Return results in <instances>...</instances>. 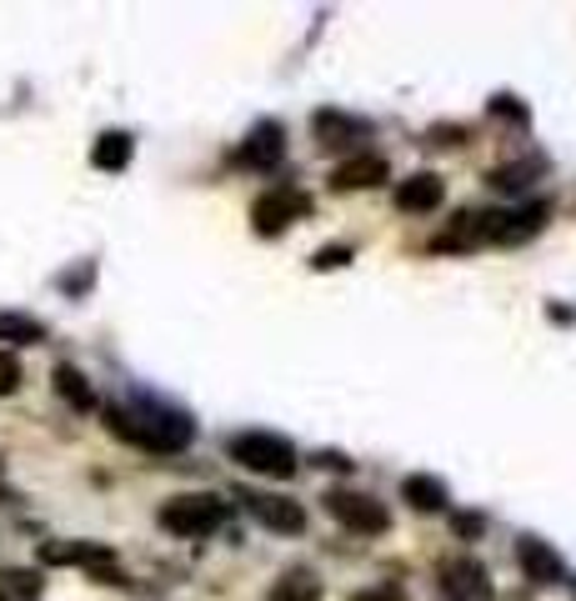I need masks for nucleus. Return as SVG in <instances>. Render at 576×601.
<instances>
[{"instance_id":"obj_7","label":"nucleus","mask_w":576,"mask_h":601,"mask_svg":"<svg viewBox=\"0 0 576 601\" xmlns=\"http://www.w3.org/2000/svg\"><path fill=\"white\" fill-rule=\"evenodd\" d=\"M436 581H441V597L447 601H492L496 587H492V571H486L476 556H447L436 566Z\"/></svg>"},{"instance_id":"obj_14","label":"nucleus","mask_w":576,"mask_h":601,"mask_svg":"<svg viewBox=\"0 0 576 601\" xmlns=\"http://www.w3.org/2000/svg\"><path fill=\"white\" fill-rule=\"evenodd\" d=\"M50 386H56V396L66 401L71 412H95V406H101V396H95V386L85 381V371L71 361H60L56 371H50Z\"/></svg>"},{"instance_id":"obj_23","label":"nucleus","mask_w":576,"mask_h":601,"mask_svg":"<svg viewBox=\"0 0 576 601\" xmlns=\"http://www.w3.org/2000/svg\"><path fill=\"white\" fill-rule=\"evenodd\" d=\"M21 361H15V351H5V346H0V396H15V391H21Z\"/></svg>"},{"instance_id":"obj_20","label":"nucleus","mask_w":576,"mask_h":601,"mask_svg":"<svg viewBox=\"0 0 576 601\" xmlns=\"http://www.w3.org/2000/svg\"><path fill=\"white\" fill-rule=\"evenodd\" d=\"M541 176V155H531V161H517V165H502V171H492V186L496 190H511V196H517V190H527L531 181Z\"/></svg>"},{"instance_id":"obj_17","label":"nucleus","mask_w":576,"mask_h":601,"mask_svg":"<svg viewBox=\"0 0 576 601\" xmlns=\"http://www.w3.org/2000/svg\"><path fill=\"white\" fill-rule=\"evenodd\" d=\"M130 155H136V141H130V130H101L95 136V146H91V165L95 171H126L130 165Z\"/></svg>"},{"instance_id":"obj_26","label":"nucleus","mask_w":576,"mask_h":601,"mask_svg":"<svg viewBox=\"0 0 576 601\" xmlns=\"http://www.w3.org/2000/svg\"><path fill=\"white\" fill-rule=\"evenodd\" d=\"M482 527L486 521L476 517V511H457V517H451V531H457V536H482Z\"/></svg>"},{"instance_id":"obj_22","label":"nucleus","mask_w":576,"mask_h":601,"mask_svg":"<svg viewBox=\"0 0 576 601\" xmlns=\"http://www.w3.org/2000/svg\"><path fill=\"white\" fill-rule=\"evenodd\" d=\"M356 251L346 246V241H331V246H321L316 256H311V271H342V266H352Z\"/></svg>"},{"instance_id":"obj_27","label":"nucleus","mask_w":576,"mask_h":601,"mask_svg":"<svg viewBox=\"0 0 576 601\" xmlns=\"http://www.w3.org/2000/svg\"><path fill=\"white\" fill-rule=\"evenodd\" d=\"M352 601H406V591H401L396 581H381V587L361 591V597H352Z\"/></svg>"},{"instance_id":"obj_12","label":"nucleus","mask_w":576,"mask_h":601,"mask_svg":"<svg viewBox=\"0 0 576 601\" xmlns=\"http://www.w3.org/2000/svg\"><path fill=\"white\" fill-rule=\"evenodd\" d=\"M517 562H521V571H527V581H537V587H556V581H566L562 552L546 546L541 536H517Z\"/></svg>"},{"instance_id":"obj_5","label":"nucleus","mask_w":576,"mask_h":601,"mask_svg":"<svg viewBox=\"0 0 576 601\" xmlns=\"http://www.w3.org/2000/svg\"><path fill=\"white\" fill-rule=\"evenodd\" d=\"M311 216V196L301 186H270L266 196L251 200V231L256 236H281L286 226L307 221Z\"/></svg>"},{"instance_id":"obj_1","label":"nucleus","mask_w":576,"mask_h":601,"mask_svg":"<svg viewBox=\"0 0 576 601\" xmlns=\"http://www.w3.org/2000/svg\"><path fill=\"white\" fill-rule=\"evenodd\" d=\"M106 426L120 441H130L141 451H161V456L186 451L196 441V421L181 406H171L161 396H141V391L130 396V406H106Z\"/></svg>"},{"instance_id":"obj_15","label":"nucleus","mask_w":576,"mask_h":601,"mask_svg":"<svg viewBox=\"0 0 576 601\" xmlns=\"http://www.w3.org/2000/svg\"><path fill=\"white\" fill-rule=\"evenodd\" d=\"M356 136H366V120L346 116V111H331V106L316 111V146L321 151H346Z\"/></svg>"},{"instance_id":"obj_11","label":"nucleus","mask_w":576,"mask_h":601,"mask_svg":"<svg viewBox=\"0 0 576 601\" xmlns=\"http://www.w3.org/2000/svg\"><path fill=\"white\" fill-rule=\"evenodd\" d=\"M391 181V161L381 151H356L346 155L336 171H331V190H371V186H387Z\"/></svg>"},{"instance_id":"obj_28","label":"nucleus","mask_w":576,"mask_h":601,"mask_svg":"<svg viewBox=\"0 0 576 601\" xmlns=\"http://www.w3.org/2000/svg\"><path fill=\"white\" fill-rule=\"evenodd\" d=\"M316 461H321V466H331V472H352V461H346L342 451H321Z\"/></svg>"},{"instance_id":"obj_18","label":"nucleus","mask_w":576,"mask_h":601,"mask_svg":"<svg viewBox=\"0 0 576 601\" xmlns=\"http://www.w3.org/2000/svg\"><path fill=\"white\" fill-rule=\"evenodd\" d=\"M401 501H406L412 511H447L451 492H447V482H441V476L416 472V476H406V482H401Z\"/></svg>"},{"instance_id":"obj_10","label":"nucleus","mask_w":576,"mask_h":601,"mask_svg":"<svg viewBox=\"0 0 576 601\" xmlns=\"http://www.w3.org/2000/svg\"><path fill=\"white\" fill-rule=\"evenodd\" d=\"M391 200H396L401 216H431L447 200V181L436 176V171H412L406 181L391 186Z\"/></svg>"},{"instance_id":"obj_4","label":"nucleus","mask_w":576,"mask_h":601,"mask_svg":"<svg viewBox=\"0 0 576 601\" xmlns=\"http://www.w3.org/2000/svg\"><path fill=\"white\" fill-rule=\"evenodd\" d=\"M546 226V200H527V206H502V211H476V241L492 246H521Z\"/></svg>"},{"instance_id":"obj_24","label":"nucleus","mask_w":576,"mask_h":601,"mask_svg":"<svg viewBox=\"0 0 576 601\" xmlns=\"http://www.w3.org/2000/svg\"><path fill=\"white\" fill-rule=\"evenodd\" d=\"M492 116H502V120H517V126H531V111L521 106L517 95H492Z\"/></svg>"},{"instance_id":"obj_25","label":"nucleus","mask_w":576,"mask_h":601,"mask_svg":"<svg viewBox=\"0 0 576 601\" xmlns=\"http://www.w3.org/2000/svg\"><path fill=\"white\" fill-rule=\"evenodd\" d=\"M91 281H95V266H91V261H81V271H76V276H60V291H66V296H81Z\"/></svg>"},{"instance_id":"obj_6","label":"nucleus","mask_w":576,"mask_h":601,"mask_svg":"<svg viewBox=\"0 0 576 601\" xmlns=\"http://www.w3.org/2000/svg\"><path fill=\"white\" fill-rule=\"evenodd\" d=\"M321 501H326V511L342 521L346 531H361V536H381V531H391V511L381 507L377 496L346 492V486H331Z\"/></svg>"},{"instance_id":"obj_9","label":"nucleus","mask_w":576,"mask_h":601,"mask_svg":"<svg viewBox=\"0 0 576 601\" xmlns=\"http://www.w3.org/2000/svg\"><path fill=\"white\" fill-rule=\"evenodd\" d=\"M286 155V126L281 120H256L246 130V141L235 146V165L241 171H276Z\"/></svg>"},{"instance_id":"obj_13","label":"nucleus","mask_w":576,"mask_h":601,"mask_svg":"<svg viewBox=\"0 0 576 601\" xmlns=\"http://www.w3.org/2000/svg\"><path fill=\"white\" fill-rule=\"evenodd\" d=\"M41 562L46 566H106V562H116V552L111 546H101V542H41Z\"/></svg>"},{"instance_id":"obj_2","label":"nucleus","mask_w":576,"mask_h":601,"mask_svg":"<svg viewBox=\"0 0 576 601\" xmlns=\"http://www.w3.org/2000/svg\"><path fill=\"white\" fill-rule=\"evenodd\" d=\"M226 451H231L235 466H246V472H256V476H270V482H291V476L301 472L296 447L286 437H276V431H241V437L226 441Z\"/></svg>"},{"instance_id":"obj_3","label":"nucleus","mask_w":576,"mask_h":601,"mask_svg":"<svg viewBox=\"0 0 576 601\" xmlns=\"http://www.w3.org/2000/svg\"><path fill=\"white\" fill-rule=\"evenodd\" d=\"M226 496H211V492H186V496H171L161 507V527L181 542H196V536H211V531L226 527Z\"/></svg>"},{"instance_id":"obj_29","label":"nucleus","mask_w":576,"mask_h":601,"mask_svg":"<svg viewBox=\"0 0 576 601\" xmlns=\"http://www.w3.org/2000/svg\"><path fill=\"white\" fill-rule=\"evenodd\" d=\"M0 601H5V597H0Z\"/></svg>"},{"instance_id":"obj_16","label":"nucleus","mask_w":576,"mask_h":601,"mask_svg":"<svg viewBox=\"0 0 576 601\" xmlns=\"http://www.w3.org/2000/svg\"><path fill=\"white\" fill-rule=\"evenodd\" d=\"M321 597H326V587H321V577L311 566H286L266 591V601H321Z\"/></svg>"},{"instance_id":"obj_21","label":"nucleus","mask_w":576,"mask_h":601,"mask_svg":"<svg viewBox=\"0 0 576 601\" xmlns=\"http://www.w3.org/2000/svg\"><path fill=\"white\" fill-rule=\"evenodd\" d=\"M0 597L36 601L41 597V577H36V571H21V566H0Z\"/></svg>"},{"instance_id":"obj_8","label":"nucleus","mask_w":576,"mask_h":601,"mask_svg":"<svg viewBox=\"0 0 576 601\" xmlns=\"http://www.w3.org/2000/svg\"><path fill=\"white\" fill-rule=\"evenodd\" d=\"M235 501H246V511L261 521L266 531L281 536H301L307 531V507L296 496H276V492H235Z\"/></svg>"},{"instance_id":"obj_19","label":"nucleus","mask_w":576,"mask_h":601,"mask_svg":"<svg viewBox=\"0 0 576 601\" xmlns=\"http://www.w3.org/2000/svg\"><path fill=\"white\" fill-rule=\"evenodd\" d=\"M50 331L41 316H25V311H0V342H5V351L11 346H41Z\"/></svg>"}]
</instances>
